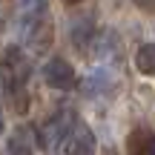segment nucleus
<instances>
[{"instance_id":"obj_1","label":"nucleus","mask_w":155,"mask_h":155,"mask_svg":"<svg viewBox=\"0 0 155 155\" xmlns=\"http://www.w3.org/2000/svg\"><path fill=\"white\" fill-rule=\"evenodd\" d=\"M29 75H32V63L29 55L17 43L6 46L0 55V86H3L6 104L15 115H26L32 106V95H29Z\"/></svg>"},{"instance_id":"obj_2","label":"nucleus","mask_w":155,"mask_h":155,"mask_svg":"<svg viewBox=\"0 0 155 155\" xmlns=\"http://www.w3.org/2000/svg\"><path fill=\"white\" fill-rule=\"evenodd\" d=\"M17 29L35 52H46L52 43L49 0H17Z\"/></svg>"},{"instance_id":"obj_3","label":"nucleus","mask_w":155,"mask_h":155,"mask_svg":"<svg viewBox=\"0 0 155 155\" xmlns=\"http://www.w3.org/2000/svg\"><path fill=\"white\" fill-rule=\"evenodd\" d=\"M75 112L69 109H58L38 127V147H43L46 155H58L61 147H66V135L72 129Z\"/></svg>"},{"instance_id":"obj_4","label":"nucleus","mask_w":155,"mask_h":155,"mask_svg":"<svg viewBox=\"0 0 155 155\" xmlns=\"http://www.w3.org/2000/svg\"><path fill=\"white\" fill-rule=\"evenodd\" d=\"M40 75H43L46 86H49V89H58V92H72V89L78 86L75 66L66 61V58H61V55H52L49 61L43 63Z\"/></svg>"},{"instance_id":"obj_5","label":"nucleus","mask_w":155,"mask_h":155,"mask_svg":"<svg viewBox=\"0 0 155 155\" xmlns=\"http://www.w3.org/2000/svg\"><path fill=\"white\" fill-rule=\"evenodd\" d=\"M66 155H95L98 152V141H95V132L89 129V124L83 121L81 115H75L72 129L66 135V147H63Z\"/></svg>"},{"instance_id":"obj_6","label":"nucleus","mask_w":155,"mask_h":155,"mask_svg":"<svg viewBox=\"0 0 155 155\" xmlns=\"http://www.w3.org/2000/svg\"><path fill=\"white\" fill-rule=\"evenodd\" d=\"M98 32H101V29L95 26V17L92 15L72 17V20H69V43H72V49H78L81 55H89L95 38H98Z\"/></svg>"},{"instance_id":"obj_7","label":"nucleus","mask_w":155,"mask_h":155,"mask_svg":"<svg viewBox=\"0 0 155 155\" xmlns=\"http://www.w3.org/2000/svg\"><path fill=\"white\" fill-rule=\"evenodd\" d=\"M38 150V129L29 124H17L6 135V155H35Z\"/></svg>"},{"instance_id":"obj_8","label":"nucleus","mask_w":155,"mask_h":155,"mask_svg":"<svg viewBox=\"0 0 155 155\" xmlns=\"http://www.w3.org/2000/svg\"><path fill=\"white\" fill-rule=\"evenodd\" d=\"M121 49H124L121 35H118L115 29H101L98 38H95V43H92V52H89V55L101 58V61H115V58L121 55Z\"/></svg>"},{"instance_id":"obj_9","label":"nucleus","mask_w":155,"mask_h":155,"mask_svg":"<svg viewBox=\"0 0 155 155\" xmlns=\"http://www.w3.org/2000/svg\"><path fill=\"white\" fill-rule=\"evenodd\" d=\"M112 89H115V75H112L106 66L92 69V72L83 78V92H86L89 98H101V95H109Z\"/></svg>"},{"instance_id":"obj_10","label":"nucleus","mask_w":155,"mask_h":155,"mask_svg":"<svg viewBox=\"0 0 155 155\" xmlns=\"http://www.w3.org/2000/svg\"><path fill=\"white\" fill-rule=\"evenodd\" d=\"M127 155H155V132L147 127H135L127 135Z\"/></svg>"},{"instance_id":"obj_11","label":"nucleus","mask_w":155,"mask_h":155,"mask_svg":"<svg viewBox=\"0 0 155 155\" xmlns=\"http://www.w3.org/2000/svg\"><path fill=\"white\" fill-rule=\"evenodd\" d=\"M135 69L141 75H155V43H144L135 52Z\"/></svg>"},{"instance_id":"obj_12","label":"nucleus","mask_w":155,"mask_h":155,"mask_svg":"<svg viewBox=\"0 0 155 155\" xmlns=\"http://www.w3.org/2000/svg\"><path fill=\"white\" fill-rule=\"evenodd\" d=\"M135 6H138L141 12H147V15H155V0H132Z\"/></svg>"},{"instance_id":"obj_13","label":"nucleus","mask_w":155,"mask_h":155,"mask_svg":"<svg viewBox=\"0 0 155 155\" xmlns=\"http://www.w3.org/2000/svg\"><path fill=\"white\" fill-rule=\"evenodd\" d=\"M3 101H6V95H3V86H0V132H3Z\"/></svg>"},{"instance_id":"obj_14","label":"nucleus","mask_w":155,"mask_h":155,"mask_svg":"<svg viewBox=\"0 0 155 155\" xmlns=\"http://www.w3.org/2000/svg\"><path fill=\"white\" fill-rule=\"evenodd\" d=\"M63 3H66V6H78L81 0H63Z\"/></svg>"}]
</instances>
